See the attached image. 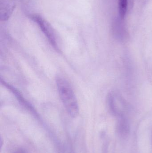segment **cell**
Here are the masks:
<instances>
[{
	"label": "cell",
	"instance_id": "6da1fadb",
	"mask_svg": "<svg viewBox=\"0 0 152 153\" xmlns=\"http://www.w3.org/2000/svg\"><path fill=\"white\" fill-rule=\"evenodd\" d=\"M56 83L59 96L65 109L70 116L75 117L78 114L79 108L76 97L71 85L61 76L56 77Z\"/></svg>",
	"mask_w": 152,
	"mask_h": 153
},
{
	"label": "cell",
	"instance_id": "7a4b0ae2",
	"mask_svg": "<svg viewBox=\"0 0 152 153\" xmlns=\"http://www.w3.org/2000/svg\"><path fill=\"white\" fill-rule=\"evenodd\" d=\"M30 18L38 25L51 44L55 48H58L55 32L51 24L39 15H32Z\"/></svg>",
	"mask_w": 152,
	"mask_h": 153
},
{
	"label": "cell",
	"instance_id": "3957f363",
	"mask_svg": "<svg viewBox=\"0 0 152 153\" xmlns=\"http://www.w3.org/2000/svg\"><path fill=\"white\" fill-rule=\"evenodd\" d=\"M108 107L110 111L115 116L119 117L123 116V107H125L124 100L118 94L114 93H110L107 99Z\"/></svg>",
	"mask_w": 152,
	"mask_h": 153
},
{
	"label": "cell",
	"instance_id": "277c9868",
	"mask_svg": "<svg viewBox=\"0 0 152 153\" xmlns=\"http://www.w3.org/2000/svg\"><path fill=\"white\" fill-rule=\"evenodd\" d=\"M15 7L13 0H4L1 5V19L5 21L10 18Z\"/></svg>",
	"mask_w": 152,
	"mask_h": 153
},
{
	"label": "cell",
	"instance_id": "5b68a950",
	"mask_svg": "<svg viewBox=\"0 0 152 153\" xmlns=\"http://www.w3.org/2000/svg\"><path fill=\"white\" fill-rule=\"evenodd\" d=\"M128 0H118L119 10L120 18L124 19L127 8Z\"/></svg>",
	"mask_w": 152,
	"mask_h": 153
},
{
	"label": "cell",
	"instance_id": "8992f818",
	"mask_svg": "<svg viewBox=\"0 0 152 153\" xmlns=\"http://www.w3.org/2000/svg\"><path fill=\"white\" fill-rule=\"evenodd\" d=\"M13 153H26L24 150H22V149H18L17 151L14 152Z\"/></svg>",
	"mask_w": 152,
	"mask_h": 153
}]
</instances>
